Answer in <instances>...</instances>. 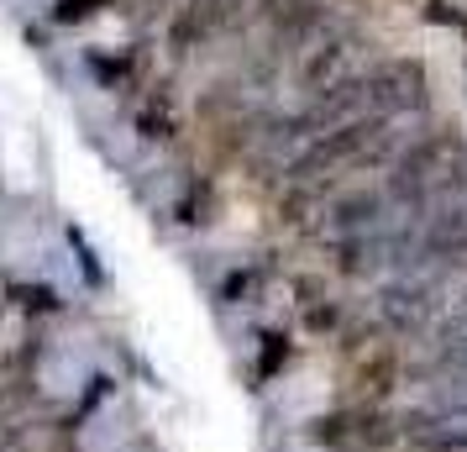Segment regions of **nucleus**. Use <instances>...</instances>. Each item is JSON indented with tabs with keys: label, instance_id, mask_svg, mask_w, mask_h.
I'll list each match as a JSON object with an SVG mask.
<instances>
[{
	"label": "nucleus",
	"instance_id": "nucleus-8",
	"mask_svg": "<svg viewBox=\"0 0 467 452\" xmlns=\"http://www.w3.org/2000/svg\"><path fill=\"white\" fill-rule=\"evenodd\" d=\"M362 394H368V405L373 400H383L389 389H394V352H379V358H368V368H362Z\"/></svg>",
	"mask_w": 467,
	"mask_h": 452
},
{
	"label": "nucleus",
	"instance_id": "nucleus-5",
	"mask_svg": "<svg viewBox=\"0 0 467 452\" xmlns=\"http://www.w3.org/2000/svg\"><path fill=\"white\" fill-rule=\"evenodd\" d=\"M389 194L383 190H341L337 200H326V232L331 237H362V232H383L389 221Z\"/></svg>",
	"mask_w": 467,
	"mask_h": 452
},
{
	"label": "nucleus",
	"instance_id": "nucleus-7",
	"mask_svg": "<svg viewBox=\"0 0 467 452\" xmlns=\"http://www.w3.org/2000/svg\"><path fill=\"white\" fill-rule=\"evenodd\" d=\"M436 363H441V373L467 368V305L451 310V316L436 326Z\"/></svg>",
	"mask_w": 467,
	"mask_h": 452
},
{
	"label": "nucleus",
	"instance_id": "nucleus-3",
	"mask_svg": "<svg viewBox=\"0 0 467 452\" xmlns=\"http://www.w3.org/2000/svg\"><path fill=\"white\" fill-rule=\"evenodd\" d=\"M415 253H425L441 268L467 263V200H441L415 221Z\"/></svg>",
	"mask_w": 467,
	"mask_h": 452
},
{
	"label": "nucleus",
	"instance_id": "nucleus-6",
	"mask_svg": "<svg viewBox=\"0 0 467 452\" xmlns=\"http://www.w3.org/2000/svg\"><path fill=\"white\" fill-rule=\"evenodd\" d=\"M410 436L431 452H467V405H446L436 415H415Z\"/></svg>",
	"mask_w": 467,
	"mask_h": 452
},
{
	"label": "nucleus",
	"instance_id": "nucleus-4",
	"mask_svg": "<svg viewBox=\"0 0 467 452\" xmlns=\"http://www.w3.org/2000/svg\"><path fill=\"white\" fill-rule=\"evenodd\" d=\"M379 316L389 331L400 337H420L425 326L436 321V284L425 279H394L379 289Z\"/></svg>",
	"mask_w": 467,
	"mask_h": 452
},
{
	"label": "nucleus",
	"instance_id": "nucleus-2",
	"mask_svg": "<svg viewBox=\"0 0 467 452\" xmlns=\"http://www.w3.org/2000/svg\"><path fill=\"white\" fill-rule=\"evenodd\" d=\"M394 436H400V426L379 405H352V410H337V415L320 421V442L337 452H383Z\"/></svg>",
	"mask_w": 467,
	"mask_h": 452
},
{
	"label": "nucleus",
	"instance_id": "nucleus-1",
	"mask_svg": "<svg viewBox=\"0 0 467 452\" xmlns=\"http://www.w3.org/2000/svg\"><path fill=\"white\" fill-rule=\"evenodd\" d=\"M368 110L379 121L425 110V68L415 58H383L368 68Z\"/></svg>",
	"mask_w": 467,
	"mask_h": 452
}]
</instances>
